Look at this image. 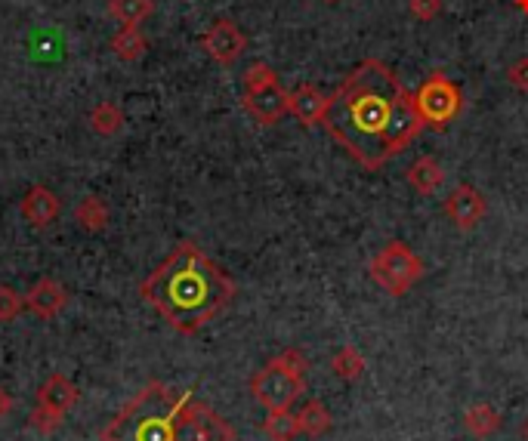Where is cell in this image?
Listing matches in <instances>:
<instances>
[{
    "instance_id": "cell-25",
    "label": "cell",
    "mask_w": 528,
    "mask_h": 441,
    "mask_svg": "<svg viewBox=\"0 0 528 441\" xmlns=\"http://www.w3.org/2000/svg\"><path fill=\"white\" fill-rule=\"evenodd\" d=\"M25 309V297L19 290L0 284V324H10L19 318V312Z\"/></svg>"
},
{
    "instance_id": "cell-1",
    "label": "cell",
    "mask_w": 528,
    "mask_h": 441,
    "mask_svg": "<svg viewBox=\"0 0 528 441\" xmlns=\"http://www.w3.org/2000/svg\"><path fill=\"white\" fill-rule=\"evenodd\" d=\"M322 127L352 161L371 173L399 158L427 130L414 93L380 59L359 62L343 78L328 96Z\"/></svg>"
},
{
    "instance_id": "cell-15",
    "label": "cell",
    "mask_w": 528,
    "mask_h": 441,
    "mask_svg": "<svg viewBox=\"0 0 528 441\" xmlns=\"http://www.w3.org/2000/svg\"><path fill=\"white\" fill-rule=\"evenodd\" d=\"M405 179L417 195H436L445 186V167L433 155H420L417 161H411Z\"/></svg>"
},
{
    "instance_id": "cell-11",
    "label": "cell",
    "mask_w": 528,
    "mask_h": 441,
    "mask_svg": "<svg viewBox=\"0 0 528 441\" xmlns=\"http://www.w3.org/2000/svg\"><path fill=\"white\" fill-rule=\"evenodd\" d=\"M241 105L260 127H275L288 112V90L281 84L263 87V90H251V93H241Z\"/></svg>"
},
{
    "instance_id": "cell-24",
    "label": "cell",
    "mask_w": 528,
    "mask_h": 441,
    "mask_svg": "<svg viewBox=\"0 0 528 441\" xmlns=\"http://www.w3.org/2000/svg\"><path fill=\"white\" fill-rule=\"evenodd\" d=\"M272 84H278V71L269 62H251L248 71H244V93L263 90V87H272Z\"/></svg>"
},
{
    "instance_id": "cell-12",
    "label": "cell",
    "mask_w": 528,
    "mask_h": 441,
    "mask_svg": "<svg viewBox=\"0 0 528 441\" xmlns=\"http://www.w3.org/2000/svg\"><path fill=\"white\" fill-rule=\"evenodd\" d=\"M68 306V290L56 278H38L25 293V309L44 321H53Z\"/></svg>"
},
{
    "instance_id": "cell-9",
    "label": "cell",
    "mask_w": 528,
    "mask_h": 441,
    "mask_svg": "<svg viewBox=\"0 0 528 441\" xmlns=\"http://www.w3.org/2000/svg\"><path fill=\"white\" fill-rule=\"evenodd\" d=\"M201 50L217 65H235L248 50V38L232 19H217L201 34Z\"/></svg>"
},
{
    "instance_id": "cell-20",
    "label": "cell",
    "mask_w": 528,
    "mask_h": 441,
    "mask_svg": "<svg viewBox=\"0 0 528 441\" xmlns=\"http://www.w3.org/2000/svg\"><path fill=\"white\" fill-rule=\"evenodd\" d=\"M297 420H300V435H309V438H322L328 429H331V414L322 401L309 398L303 408L297 411Z\"/></svg>"
},
{
    "instance_id": "cell-16",
    "label": "cell",
    "mask_w": 528,
    "mask_h": 441,
    "mask_svg": "<svg viewBox=\"0 0 528 441\" xmlns=\"http://www.w3.org/2000/svg\"><path fill=\"white\" fill-rule=\"evenodd\" d=\"M75 219H78V226L90 235H99L109 229V219H112V210L109 204H105L99 195H87L78 207H75Z\"/></svg>"
},
{
    "instance_id": "cell-7",
    "label": "cell",
    "mask_w": 528,
    "mask_h": 441,
    "mask_svg": "<svg viewBox=\"0 0 528 441\" xmlns=\"http://www.w3.org/2000/svg\"><path fill=\"white\" fill-rule=\"evenodd\" d=\"M81 398L78 386L68 380L65 374H50L41 386H38V398H34V411L28 417L31 429L38 435H53L59 432V426L65 423L68 411L75 408Z\"/></svg>"
},
{
    "instance_id": "cell-23",
    "label": "cell",
    "mask_w": 528,
    "mask_h": 441,
    "mask_svg": "<svg viewBox=\"0 0 528 441\" xmlns=\"http://www.w3.org/2000/svg\"><path fill=\"white\" fill-rule=\"evenodd\" d=\"M263 435L269 441H294L300 435V420L291 411H278V414H266L263 420Z\"/></svg>"
},
{
    "instance_id": "cell-29",
    "label": "cell",
    "mask_w": 528,
    "mask_h": 441,
    "mask_svg": "<svg viewBox=\"0 0 528 441\" xmlns=\"http://www.w3.org/2000/svg\"><path fill=\"white\" fill-rule=\"evenodd\" d=\"M516 7H519L522 13H528V0H516Z\"/></svg>"
},
{
    "instance_id": "cell-19",
    "label": "cell",
    "mask_w": 528,
    "mask_h": 441,
    "mask_svg": "<svg viewBox=\"0 0 528 441\" xmlns=\"http://www.w3.org/2000/svg\"><path fill=\"white\" fill-rule=\"evenodd\" d=\"M464 426L473 438H488V435H495L501 429V414L491 408V404H473V408H467L464 414Z\"/></svg>"
},
{
    "instance_id": "cell-18",
    "label": "cell",
    "mask_w": 528,
    "mask_h": 441,
    "mask_svg": "<svg viewBox=\"0 0 528 441\" xmlns=\"http://www.w3.org/2000/svg\"><path fill=\"white\" fill-rule=\"evenodd\" d=\"M87 121H90V130L96 136H115L124 127V108L118 102H112V99H105V102H99L93 108Z\"/></svg>"
},
{
    "instance_id": "cell-28",
    "label": "cell",
    "mask_w": 528,
    "mask_h": 441,
    "mask_svg": "<svg viewBox=\"0 0 528 441\" xmlns=\"http://www.w3.org/2000/svg\"><path fill=\"white\" fill-rule=\"evenodd\" d=\"M10 414H13V395L4 386H0V420L10 417Z\"/></svg>"
},
{
    "instance_id": "cell-26",
    "label": "cell",
    "mask_w": 528,
    "mask_h": 441,
    "mask_svg": "<svg viewBox=\"0 0 528 441\" xmlns=\"http://www.w3.org/2000/svg\"><path fill=\"white\" fill-rule=\"evenodd\" d=\"M408 13L420 22H433L442 13V0H408Z\"/></svg>"
},
{
    "instance_id": "cell-4",
    "label": "cell",
    "mask_w": 528,
    "mask_h": 441,
    "mask_svg": "<svg viewBox=\"0 0 528 441\" xmlns=\"http://www.w3.org/2000/svg\"><path fill=\"white\" fill-rule=\"evenodd\" d=\"M309 361L300 349H285L269 358L251 377V395L263 404L266 414L291 411L294 401L306 392Z\"/></svg>"
},
{
    "instance_id": "cell-31",
    "label": "cell",
    "mask_w": 528,
    "mask_h": 441,
    "mask_svg": "<svg viewBox=\"0 0 528 441\" xmlns=\"http://www.w3.org/2000/svg\"><path fill=\"white\" fill-rule=\"evenodd\" d=\"M325 4H337V0H325Z\"/></svg>"
},
{
    "instance_id": "cell-22",
    "label": "cell",
    "mask_w": 528,
    "mask_h": 441,
    "mask_svg": "<svg viewBox=\"0 0 528 441\" xmlns=\"http://www.w3.org/2000/svg\"><path fill=\"white\" fill-rule=\"evenodd\" d=\"M365 355L356 349V346H340L337 352H334V358H331V371L340 377V380H346V383H352V380H359L362 374H365Z\"/></svg>"
},
{
    "instance_id": "cell-8",
    "label": "cell",
    "mask_w": 528,
    "mask_h": 441,
    "mask_svg": "<svg viewBox=\"0 0 528 441\" xmlns=\"http://www.w3.org/2000/svg\"><path fill=\"white\" fill-rule=\"evenodd\" d=\"M176 441H235V429L210 404L189 398L176 414Z\"/></svg>"
},
{
    "instance_id": "cell-14",
    "label": "cell",
    "mask_w": 528,
    "mask_h": 441,
    "mask_svg": "<svg viewBox=\"0 0 528 441\" xmlns=\"http://www.w3.org/2000/svg\"><path fill=\"white\" fill-rule=\"evenodd\" d=\"M19 210H22V216L28 219L31 229H47V226H53L56 219H59L62 201H59L56 192L47 189V186H31V189L25 192Z\"/></svg>"
},
{
    "instance_id": "cell-30",
    "label": "cell",
    "mask_w": 528,
    "mask_h": 441,
    "mask_svg": "<svg viewBox=\"0 0 528 441\" xmlns=\"http://www.w3.org/2000/svg\"><path fill=\"white\" fill-rule=\"evenodd\" d=\"M522 438L528 441V417H525V423H522Z\"/></svg>"
},
{
    "instance_id": "cell-3",
    "label": "cell",
    "mask_w": 528,
    "mask_h": 441,
    "mask_svg": "<svg viewBox=\"0 0 528 441\" xmlns=\"http://www.w3.org/2000/svg\"><path fill=\"white\" fill-rule=\"evenodd\" d=\"M192 392L167 383H146L102 429V441H176V414Z\"/></svg>"
},
{
    "instance_id": "cell-6",
    "label": "cell",
    "mask_w": 528,
    "mask_h": 441,
    "mask_svg": "<svg viewBox=\"0 0 528 441\" xmlns=\"http://www.w3.org/2000/svg\"><path fill=\"white\" fill-rule=\"evenodd\" d=\"M414 105L427 130L445 133V127L464 112V93L448 75L433 71V75L414 90Z\"/></svg>"
},
{
    "instance_id": "cell-13",
    "label": "cell",
    "mask_w": 528,
    "mask_h": 441,
    "mask_svg": "<svg viewBox=\"0 0 528 441\" xmlns=\"http://www.w3.org/2000/svg\"><path fill=\"white\" fill-rule=\"evenodd\" d=\"M288 112L303 127H319L328 112V96L315 84H300V87L288 90Z\"/></svg>"
},
{
    "instance_id": "cell-21",
    "label": "cell",
    "mask_w": 528,
    "mask_h": 441,
    "mask_svg": "<svg viewBox=\"0 0 528 441\" xmlns=\"http://www.w3.org/2000/svg\"><path fill=\"white\" fill-rule=\"evenodd\" d=\"M155 13V0H109V16L118 25H143Z\"/></svg>"
},
{
    "instance_id": "cell-10",
    "label": "cell",
    "mask_w": 528,
    "mask_h": 441,
    "mask_svg": "<svg viewBox=\"0 0 528 441\" xmlns=\"http://www.w3.org/2000/svg\"><path fill=\"white\" fill-rule=\"evenodd\" d=\"M442 210L448 216V223H454L461 232H470V229H476L482 219H485L488 201H485V195L476 186H470V182H461V186H454L448 192Z\"/></svg>"
},
{
    "instance_id": "cell-27",
    "label": "cell",
    "mask_w": 528,
    "mask_h": 441,
    "mask_svg": "<svg viewBox=\"0 0 528 441\" xmlns=\"http://www.w3.org/2000/svg\"><path fill=\"white\" fill-rule=\"evenodd\" d=\"M507 81H510V87H513V90L528 93V56L516 59V62L507 68Z\"/></svg>"
},
{
    "instance_id": "cell-2",
    "label": "cell",
    "mask_w": 528,
    "mask_h": 441,
    "mask_svg": "<svg viewBox=\"0 0 528 441\" xmlns=\"http://www.w3.org/2000/svg\"><path fill=\"white\" fill-rule=\"evenodd\" d=\"M143 297L176 334L192 337L235 300V281L195 241H180L167 260L139 284Z\"/></svg>"
},
{
    "instance_id": "cell-17",
    "label": "cell",
    "mask_w": 528,
    "mask_h": 441,
    "mask_svg": "<svg viewBox=\"0 0 528 441\" xmlns=\"http://www.w3.org/2000/svg\"><path fill=\"white\" fill-rule=\"evenodd\" d=\"M149 50V41H146V34L139 31V25H121L115 31V38H112V53L121 59V62H136V59H143Z\"/></svg>"
},
{
    "instance_id": "cell-5",
    "label": "cell",
    "mask_w": 528,
    "mask_h": 441,
    "mask_svg": "<svg viewBox=\"0 0 528 441\" xmlns=\"http://www.w3.org/2000/svg\"><path fill=\"white\" fill-rule=\"evenodd\" d=\"M424 260L405 244V241H390L386 247H380L371 263H368V275L371 281L386 290L390 297H405V293L424 278Z\"/></svg>"
}]
</instances>
